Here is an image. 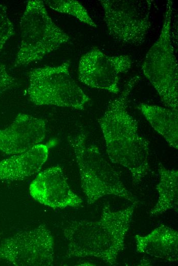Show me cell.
I'll list each match as a JSON object with an SVG mask.
<instances>
[{"label":"cell","instance_id":"cell-9","mask_svg":"<svg viewBox=\"0 0 178 266\" xmlns=\"http://www.w3.org/2000/svg\"><path fill=\"white\" fill-rule=\"evenodd\" d=\"M132 64L128 55L109 56L95 47L80 58L78 79L91 87L118 94L119 76L127 72Z\"/></svg>","mask_w":178,"mask_h":266},{"label":"cell","instance_id":"cell-7","mask_svg":"<svg viewBox=\"0 0 178 266\" xmlns=\"http://www.w3.org/2000/svg\"><path fill=\"white\" fill-rule=\"evenodd\" d=\"M151 0H101L109 34L123 43L144 42L151 26Z\"/></svg>","mask_w":178,"mask_h":266},{"label":"cell","instance_id":"cell-3","mask_svg":"<svg viewBox=\"0 0 178 266\" xmlns=\"http://www.w3.org/2000/svg\"><path fill=\"white\" fill-rule=\"evenodd\" d=\"M68 141L76 157L81 188L88 204L109 195L137 203V199L126 189L118 173L103 156L98 147L86 143L84 132L69 136Z\"/></svg>","mask_w":178,"mask_h":266},{"label":"cell","instance_id":"cell-10","mask_svg":"<svg viewBox=\"0 0 178 266\" xmlns=\"http://www.w3.org/2000/svg\"><path fill=\"white\" fill-rule=\"evenodd\" d=\"M31 196L38 203L53 208L76 207L82 199L70 188L62 169L59 166L39 173L29 187Z\"/></svg>","mask_w":178,"mask_h":266},{"label":"cell","instance_id":"cell-8","mask_svg":"<svg viewBox=\"0 0 178 266\" xmlns=\"http://www.w3.org/2000/svg\"><path fill=\"white\" fill-rule=\"evenodd\" d=\"M54 257L53 237L44 225L17 233L0 245V259L14 265H52Z\"/></svg>","mask_w":178,"mask_h":266},{"label":"cell","instance_id":"cell-1","mask_svg":"<svg viewBox=\"0 0 178 266\" xmlns=\"http://www.w3.org/2000/svg\"><path fill=\"white\" fill-rule=\"evenodd\" d=\"M139 80L138 76L130 79L98 120L110 160L129 171L135 186L149 169V142L140 135L138 123L127 109L129 96Z\"/></svg>","mask_w":178,"mask_h":266},{"label":"cell","instance_id":"cell-16","mask_svg":"<svg viewBox=\"0 0 178 266\" xmlns=\"http://www.w3.org/2000/svg\"><path fill=\"white\" fill-rule=\"evenodd\" d=\"M44 3L52 9L73 16L80 21L91 27L97 25L89 15L86 9L78 1L73 0H48Z\"/></svg>","mask_w":178,"mask_h":266},{"label":"cell","instance_id":"cell-2","mask_svg":"<svg viewBox=\"0 0 178 266\" xmlns=\"http://www.w3.org/2000/svg\"><path fill=\"white\" fill-rule=\"evenodd\" d=\"M136 205L133 203L125 209L113 211L107 203L99 220L69 221L63 229L68 241L66 257H95L116 265L118 255L124 249L125 237Z\"/></svg>","mask_w":178,"mask_h":266},{"label":"cell","instance_id":"cell-14","mask_svg":"<svg viewBox=\"0 0 178 266\" xmlns=\"http://www.w3.org/2000/svg\"><path fill=\"white\" fill-rule=\"evenodd\" d=\"M138 108L152 128L172 147L178 148V111L158 105L140 103Z\"/></svg>","mask_w":178,"mask_h":266},{"label":"cell","instance_id":"cell-11","mask_svg":"<svg viewBox=\"0 0 178 266\" xmlns=\"http://www.w3.org/2000/svg\"><path fill=\"white\" fill-rule=\"evenodd\" d=\"M46 131L43 119L18 114L9 126L0 129V150L9 154L23 153L39 144Z\"/></svg>","mask_w":178,"mask_h":266},{"label":"cell","instance_id":"cell-6","mask_svg":"<svg viewBox=\"0 0 178 266\" xmlns=\"http://www.w3.org/2000/svg\"><path fill=\"white\" fill-rule=\"evenodd\" d=\"M70 66V61H66L31 71L27 93L31 102L37 105L83 109L90 98L71 76Z\"/></svg>","mask_w":178,"mask_h":266},{"label":"cell","instance_id":"cell-18","mask_svg":"<svg viewBox=\"0 0 178 266\" xmlns=\"http://www.w3.org/2000/svg\"><path fill=\"white\" fill-rule=\"evenodd\" d=\"M17 85L16 79L8 73L6 66L0 62V97L4 92Z\"/></svg>","mask_w":178,"mask_h":266},{"label":"cell","instance_id":"cell-15","mask_svg":"<svg viewBox=\"0 0 178 266\" xmlns=\"http://www.w3.org/2000/svg\"><path fill=\"white\" fill-rule=\"evenodd\" d=\"M160 181L156 186L159 193L158 202L151 210V216H156L178 207V171L166 168L162 163L158 165Z\"/></svg>","mask_w":178,"mask_h":266},{"label":"cell","instance_id":"cell-5","mask_svg":"<svg viewBox=\"0 0 178 266\" xmlns=\"http://www.w3.org/2000/svg\"><path fill=\"white\" fill-rule=\"evenodd\" d=\"M173 2L167 1L159 37L142 65L145 76L168 108L178 111V66L171 38Z\"/></svg>","mask_w":178,"mask_h":266},{"label":"cell","instance_id":"cell-4","mask_svg":"<svg viewBox=\"0 0 178 266\" xmlns=\"http://www.w3.org/2000/svg\"><path fill=\"white\" fill-rule=\"evenodd\" d=\"M19 24L21 41L15 66L40 60L70 40L50 17L42 1H28Z\"/></svg>","mask_w":178,"mask_h":266},{"label":"cell","instance_id":"cell-13","mask_svg":"<svg viewBox=\"0 0 178 266\" xmlns=\"http://www.w3.org/2000/svg\"><path fill=\"white\" fill-rule=\"evenodd\" d=\"M137 251L142 254L166 260L178 259V233L161 225L146 236H135Z\"/></svg>","mask_w":178,"mask_h":266},{"label":"cell","instance_id":"cell-12","mask_svg":"<svg viewBox=\"0 0 178 266\" xmlns=\"http://www.w3.org/2000/svg\"><path fill=\"white\" fill-rule=\"evenodd\" d=\"M49 148L39 144L23 153L0 161V180H23L37 173L46 162Z\"/></svg>","mask_w":178,"mask_h":266},{"label":"cell","instance_id":"cell-17","mask_svg":"<svg viewBox=\"0 0 178 266\" xmlns=\"http://www.w3.org/2000/svg\"><path fill=\"white\" fill-rule=\"evenodd\" d=\"M14 33V26L8 16L7 8L0 4V50Z\"/></svg>","mask_w":178,"mask_h":266}]
</instances>
